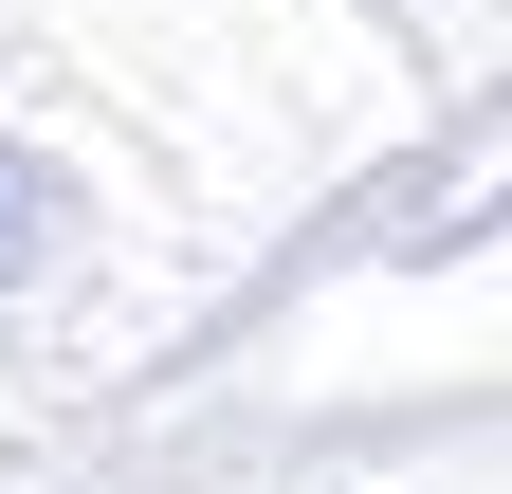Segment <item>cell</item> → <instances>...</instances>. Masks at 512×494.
I'll return each mask as SVG.
<instances>
[{
    "instance_id": "6da1fadb",
    "label": "cell",
    "mask_w": 512,
    "mask_h": 494,
    "mask_svg": "<svg viewBox=\"0 0 512 494\" xmlns=\"http://www.w3.org/2000/svg\"><path fill=\"white\" fill-rule=\"evenodd\" d=\"M55 238H74V183H55V165H37L19 129H0V293H19V275L55 257Z\"/></svg>"
}]
</instances>
